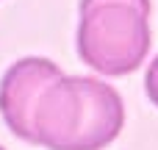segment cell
I'll list each match as a JSON object with an SVG mask.
<instances>
[{
    "instance_id": "4",
    "label": "cell",
    "mask_w": 158,
    "mask_h": 150,
    "mask_svg": "<svg viewBox=\"0 0 158 150\" xmlns=\"http://www.w3.org/2000/svg\"><path fill=\"white\" fill-rule=\"evenodd\" d=\"M144 89H147V97L153 100V106H158V56L150 61V67H147V75H144Z\"/></svg>"
},
{
    "instance_id": "5",
    "label": "cell",
    "mask_w": 158,
    "mask_h": 150,
    "mask_svg": "<svg viewBox=\"0 0 158 150\" xmlns=\"http://www.w3.org/2000/svg\"><path fill=\"white\" fill-rule=\"evenodd\" d=\"M0 150H3V148H0Z\"/></svg>"
},
{
    "instance_id": "1",
    "label": "cell",
    "mask_w": 158,
    "mask_h": 150,
    "mask_svg": "<svg viewBox=\"0 0 158 150\" xmlns=\"http://www.w3.org/2000/svg\"><path fill=\"white\" fill-rule=\"evenodd\" d=\"M125 122L114 86L89 75H61L44 89L33 114L36 145L47 150H103Z\"/></svg>"
},
{
    "instance_id": "3",
    "label": "cell",
    "mask_w": 158,
    "mask_h": 150,
    "mask_svg": "<svg viewBox=\"0 0 158 150\" xmlns=\"http://www.w3.org/2000/svg\"><path fill=\"white\" fill-rule=\"evenodd\" d=\"M58 78L61 70L47 58H19L6 70L0 81V114L19 139L36 145L33 114L44 89Z\"/></svg>"
},
{
    "instance_id": "2",
    "label": "cell",
    "mask_w": 158,
    "mask_h": 150,
    "mask_svg": "<svg viewBox=\"0 0 158 150\" xmlns=\"http://www.w3.org/2000/svg\"><path fill=\"white\" fill-rule=\"evenodd\" d=\"M75 45L100 75L133 72L150 50V0H81Z\"/></svg>"
}]
</instances>
